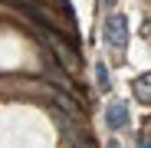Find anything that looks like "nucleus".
I'll return each instance as SVG.
<instances>
[{"label":"nucleus","mask_w":151,"mask_h":148,"mask_svg":"<svg viewBox=\"0 0 151 148\" xmlns=\"http://www.w3.org/2000/svg\"><path fill=\"white\" fill-rule=\"evenodd\" d=\"M105 43L115 53H125V46H128V20H125V13H109V20H105Z\"/></svg>","instance_id":"1"},{"label":"nucleus","mask_w":151,"mask_h":148,"mask_svg":"<svg viewBox=\"0 0 151 148\" xmlns=\"http://www.w3.org/2000/svg\"><path fill=\"white\" fill-rule=\"evenodd\" d=\"M105 122L109 129H128V102H122V99H112L109 109H105Z\"/></svg>","instance_id":"2"},{"label":"nucleus","mask_w":151,"mask_h":148,"mask_svg":"<svg viewBox=\"0 0 151 148\" xmlns=\"http://www.w3.org/2000/svg\"><path fill=\"white\" fill-rule=\"evenodd\" d=\"M53 49H56V56H59V63H63V66H69V69L79 66V56H76V49H66L56 36H53Z\"/></svg>","instance_id":"3"},{"label":"nucleus","mask_w":151,"mask_h":148,"mask_svg":"<svg viewBox=\"0 0 151 148\" xmlns=\"http://www.w3.org/2000/svg\"><path fill=\"white\" fill-rule=\"evenodd\" d=\"M135 95L141 99V102H148V105H151V72H145V76H138V79H135Z\"/></svg>","instance_id":"4"},{"label":"nucleus","mask_w":151,"mask_h":148,"mask_svg":"<svg viewBox=\"0 0 151 148\" xmlns=\"http://www.w3.org/2000/svg\"><path fill=\"white\" fill-rule=\"evenodd\" d=\"M95 79H99V89H112V79H109V69L102 63H95Z\"/></svg>","instance_id":"5"},{"label":"nucleus","mask_w":151,"mask_h":148,"mask_svg":"<svg viewBox=\"0 0 151 148\" xmlns=\"http://www.w3.org/2000/svg\"><path fill=\"white\" fill-rule=\"evenodd\" d=\"M138 148H151V135H141L138 138Z\"/></svg>","instance_id":"6"},{"label":"nucleus","mask_w":151,"mask_h":148,"mask_svg":"<svg viewBox=\"0 0 151 148\" xmlns=\"http://www.w3.org/2000/svg\"><path fill=\"white\" fill-rule=\"evenodd\" d=\"M105 148H122V145H118V138H112V142H109Z\"/></svg>","instance_id":"7"}]
</instances>
